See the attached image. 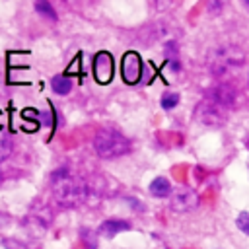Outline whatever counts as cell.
Returning <instances> with one entry per match:
<instances>
[{"label":"cell","instance_id":"1","mask_svg":"<svg viewBox=\"0 0 249 249\" xmlns=\"http://www.w3.org/2000/svg\"><path fill=\"white\" fill-rule=\"evenodd\" d=\"M235 105V89L230 84L214 86L195 109V119L204 126H220Z\"/></svg>","mask_w":249,"mask_h":249},{"label":"cell","instance_id":"2","mask_svg":"<svg viewBox=\"0 0 249 249\" xmlns=\"http://www.w3.org/2000/svg\"><path fill=\"white\" fill-rule=\"evenodd\" d=\"M51 189H53L54 200L62 208H72L82 204L88 198L89 185L82 177L72 175L70 169L60 167L54 173H51Z\"/></svg>","mask_w":249,"mask_h":249},{"label":"cell","instance_id":"3","mask_svg":"<svg viewBox=\"0 0 249 249\" xmlns=\"http://www.w3.org/2000/svg\"><path fill=\"white\" fill-rule=\"evenodd\" d=\"M245 53L237 45H220L208 53L206 64L214 76H226L243 64Z\"/></svg>","mask_w":249,"mask_h":249},{"label":"cell","instance_id":"4","mask_svg":"<svg viewBox=\"0 0 249 249\" xmlns=\"http://www.w3.org/2000/svg\"><path fill=\"white\" fill-rule=\"evenodd\" d=\"M93 150L103 160H115V158L128 154L130 142L124 134H121L115 128H101L93 136Z\"/></svg>","mask_w":249,"mask_h":249},{"label":"cell","instance_id":"5","mask_svg":"<svg viewBox=\"0 0 249 249\" xmlns=\"http://www.w3.org/2000/svg\"><path fill=\"white\" fill-rule=\"evenodd\" d=\"M140 74H142V60L138 56V53L134 51H128L123 54V60H121V76L126 84H136L140 80Z\"/></svg>","mask_w":249,"mask_h":249},{"label":"cell","instance_id":"6","mask_svg":"<svg viewBox=\"0 0 249 249\" xmlns=\"http://www.w3.org/2000/svg\"><path fill=\"white\" fill-rule=\"evenodd\" d=\"M198 204V196L193 189L189 187H179L171 193V200H169V206L175 210V212H187V210H193L195 206Z\"/></svg>","mask_w":249,"mask_h":249},{"label":"cell","instance_id":"7","mask_svg":"<svg viewBox=\"0 0 249 249\" xmlns=\"http://www.w3.org/2000/svg\"><path fill=\"white\" fill-rule=\"evenodd\" d=\"M93 74L99 84H107L113 76V56L105 51L97 53L93 56Z\"/></svg>","mask_w":249,"mask_h":249},{"label":"cell","instance_id":"8","mask_svg":"<svg viewBox=\"0 0 249 249\" xmlns=\"http://www.w3.org/2000/svg\"><path fill=\"white\" fill-rule=\"evenodd\" d=\"M124 230H130V224L124 222V220H105L99 226V233L105 235V237H113V235H117L119 231H124Z\"/></svg>","mask_w":249,"mask_h":249},{"label":"cell","instance_id":"9","mask_svg":"<svg viewBox=\"0 0 249 249\" xmlns=\"http://www.w3.org/2000/svg\"><path fill=\"white\" fill-rule=\"evenodd\" d=\"M150 193H152L154 196L163 198V196H167V195L171 193V183H169L165 177H156V179L150 183Z\"/></svg>","mask_w":249,"mask_h":249},{"label":"cell","instance_id":"10","mask_svg":"<svg viewBox=\"0 0 249 249\" xmlns=\"http://www.w3.org/2000/svg\"><path fill=\"white\" fill-rule=\"evenodd\" d=\"M51 86H53V91H56L58 95H66L72 89V80L68 76H54L51 80Z\"/></svg>","mask_w":249,"mask_h":249},{"label":"cell","instance_id":"11","mask_svg":"<svg viewBox=\"0 0 249 249\" xmlns=\"http://www.w3.org/2000/svg\"><path fill=\"white\" fill-rule=\"evenodd\" d=\"M179 103V93H175V91H167V93H163L161 95V107L163 109H173L175 105Z\"/></svg>","mask_w":249,"mask_h":249},{"label":"cell","instance_id":"12","mask_svg":"<svg viewBox=\"0 0 249 249\" xmlns=\"http://www.w3.org/2000/svg\"><path fill=\"white\" fill-rule=\"evenodd\" d=\"M12 154V140L6 134H0V161H4Z\"/></svg>","mask_w":249,"mask_h":249},{"label":"cell","instance_id":"13","mask_svg":"<svg viewBox=\"0 0 249 249\" xmlns=\"http://www.w3.org/2000/svg\"><path fill=\"white\" fill-rule=\"evenodd\" d=\"M35 8H37V12H41L45 18L56 19V12L53 10V4H51V2H35Z\"/></svg>","mask_w":249,"mask_h":249},{"label":"cell","instance_id":"14","mask_svg":"<svg viewBox=\"0 0 249 249\" xmlns=\"http://www.w3.org/2000/svg\"><path fill=\"white\" fill-rule=\"evenodd\" d=\"M235 224H237V228H239L243 233L249 235V212H239Z\"/></svg>","mask_w":249,"mask_h":249},{"label":"cell","instance_id":"15","mask_svg":"<svg viewBox=\"0 0 249 249\" xmlns=\"http://www.w3.org/2000/svg\"><path fill=\"white\" fill-rule=\"evenodd\" d=\"M2 245H4V249H25V245L21 241L14 239V237H4L2 239Z\"/></svg>","mask_w":249,"mask_h":249},{"label":"cell","instance_id":"16","mask_svg":"<svg viewBox=\"0 0 249 249\" xmlns=\"http://www.w3.org/2000/svg\"><path fill=\"white\" fill-rule=\"evenodd\" d=\"M8 222H10V216H8L6 212H0V228H2V226H6Z\"/></svg>","mask_w":249,"mask_h":249},{"label":"cell","instance_id":"17","mask_svg":"<svg viewBox=\"0 0 249 249\" xmlns=\"http://www.w3.org/2000/svg\"><path fill=\"white\" fill-rule=\"evenodd\" d=\"M0 128H2V113H0Z\"/></svg>","mask_w":249,"mask_h":249},{"label":"cell","instance_id":"18","mask_svg":"<svg viewBox=\"0 0 249 249\" xmlns=\"http://www.w3.org/2000/svg\"><path fill=\"white\" fill-rule=\"evenodd\" d=\"M245 8H249V2H245Z\"/></svg>","mask_w":249,"mask_h":249}]
</instances>
